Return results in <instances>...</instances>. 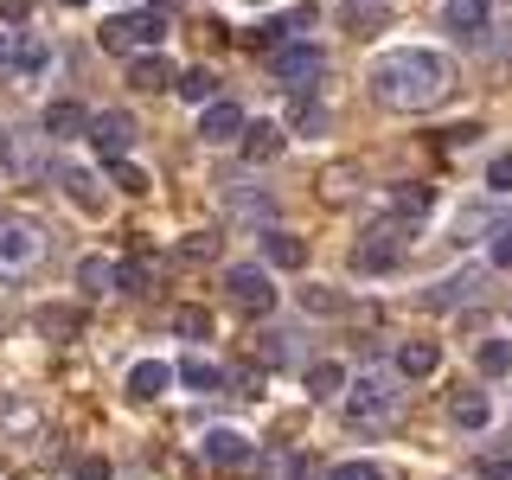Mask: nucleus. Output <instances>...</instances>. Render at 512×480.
Wrapping results in <instances>:
<instances>
[{"label":"nucleus","instance_id":"obj_1","mask_svg":"<svg viewBox=\"0 0 512 480\" xmlns=\"http://www.w3.org/2000/svg\"><path fill=\"white\" fill-rule=\"evenodd\" d=\"M365 84L384 109H429L448 96V58L429 52V45H404V52H384L365 71Z\"/></svg>","mask_w":512,"mask_h":480},{"label":"nucleus","instance_id":"obj_2","mask_svg":"<svg viewBox=\"0 0 512 480\" xmlns=\"http://www.w3.org/2000/svg\"><path fill=\"white\" fill-rule=\"evenodd\" d=\"M45 256V224L26 212H0V282H20Z\"/></svg>","mask_w":512,"mask_h":480},{"label":"nucleus","instance_id":"obj_3","mask_svg":"<svg viewBox=\"0 0 512 480\" xmlns=\"http://www.w3.org/2000/svg\"><path fill=\"white\" fill-rule=\"evenodd\" d=\"M103 52H154L160 39H167V20L148 7V13H116V20H103Z\"/></svg>","mask_w":512,"mask_h":480},{"label":"nucleus","instance_id":"obj_4","mask_svg":"<svg viewBox=\"0 0 512 480\" xmlns=\"http://www.w3.org/2000/svg\"><path fill=\"white\" fill-rule=\"evenodd\" d=\"M224 288H231V301L244 314H269V308H276V282H269V269H256V263L224 269Z\"/></svg>","mask_w":512,"mask_h":480},{"label":"nucleus","instance_id":"obj_5","mask_svg":"<svg viewBox=\"0 0 512 480\" xmlns=\"http://www.w3.org/2000/svg\"><path fill=\"white\" fill-rule=\"evenodd\" d=\"M269 71H276L288 90H301V84H314V77L327 71V52H320V45H276Z\"/></svg>","mask_w":512,"mask_h":480},{"label":"nucleus","instance_id":"obj_6","mask_svg":"<svg viewBox=\"0 0 512 480\" xmlns=\"http://www.w3.org/2000/svg\"><path fill=\"white\" fill-rule=\"evenodd\" d=\"M90 148L103 160H122L128 148H135V116H122V109H103V116H90Z\"/></svg>","mask_w":512,"mask_h":480},{"label":"nucleus","instance_id":"obj_7","mask_svg":"<svg viewBox=\"0 0 512 480\" xmlns=\"http://www.w3.org/2000/svg\"><path fill=\"white\" fill-rule=\"evenodd\" d=\"M397 256H404V231L378 224V231L352 250V269H359V276H384V269H397Z\"/></svg>","mask_w":512,"mask_h":480},{"label":"nucleus","instance_id":"obj_8","mask_svg":"<svg viewBox=\"0 0 512 480\" xmlns=\"http://www.w3.org/2000/svg\"><path fill=\"white\" fill-rule=\"evenodd\" d=\"M199 455L212 461V468H250V461H256V442L244 436V429H205Z\"/></svg>","mask_w":512,"mask_h":480},{"label":"nucleus","instance_id":"obj_9","mask_svg":"<svg viewBox=\"0 0 512 480\" xmlns=\"http://www.w3.org/2000/svg\"><path fill=\"white\" fill-rule=\"evenodd\" d=\"M391 410H397L391 378H359L352 384V423H384Z\"/></svg>","mask_w":512,"mask_h":480},{"label":"nucleus","instance_id":"obj_10","mask_svg":"<svg viewBox=\"0 0 512 480\" xmlns=\"http://www.w3.org/2000/svg\"><path fill=\"white\" fill-rule=\"evenodd\" d=\"M167 384H173V365H167V359L128 365V397H135V404H154V397H167Z\"/></svg>","mask_w":512,"mask_h":480},{"label":"nucleus","instance_id":"obj_11","mask_svg":"<svg viewBox=\"0 0 512 480\" xmlns=\"http://www.w3.org/2000/svg\"><path fill=\"white\" fill-rule=\"evenodd\" d=\"M199 135H205V141H237V135H244V109H237V103H218V96H212V103L199 109Z\"/></svg>","mask_w":512,"mask_h":480},{"label":"nucleus","instance_id":"obj_12","mask_svg":"<svg viewBox=\"0 0 512 480\" xmlns=\"http://www.w3.org/2000/svg\"><path fill=\"white\" fill-rule=\"evenodd\" d=\"M474 295H480V269H455V276H442L423 295V308H461V301H474Z\"/></svg>","mask_w":512,"mask_h":480},{"label":"nucleus","instance_id":"obj_13","mask_svg":"<svg viewBox=\"0 0 512 480\" xmlns=\"http://www.w3.org/2000/svg\"><path fill=\"white\" fill-rule=\"evenodd\" d=\"M39 128H45L52 141H77V135L90 128V109H84V103H52V109L39 116Z\"/></svg>","mask_w":512,"mask_h":480},{"label":"nucleus","instance_id":"obj_14","mask_svg":"<svg viewBox=\"0 0 512 480\" xmlns=\"http://www.w3.org/2000/svg\"><path fill=\"white\" fill-rule=\"evenodd\" d=\"M173 77H180V71H173V64L160 58V52L128 58V84H135V90H173Z\"/></svg>","mask_w":512,"mask_h":480},{"label":"nucleus","instance_id":"obj_15","mask_svg":"<svg viewBox=\"0 0 512 480\" xmlns=\"http://www.w3.org/2000/svg\"><path fill=\"white\" fill-rule=\"evenodd\" d=\"M173 378H180L186 391H199V397H212L218 384H224V372H218L212 359H199V352H192V359H180V365H173Z\"/></svg>","mask_w":512,"mask_h":480},{"label":"nucleus","instance_id":"obj_16","mask_svg":"<svg viewBox=\"0 0 512 480\" xmlns=\"http://www.w3.org/2000/svg\"><path fill=\"white\" fill-rule=\"evenodd\" d=\"M263 256L276 269H301V263H308V244H301L295 231H263Z\"/></svg>","mask_w":512,"mask_h":480},{"label":"nucleus","instance_id":"obj_17","mask_svg":"<svg viewBox=\"0 0 512 480\" xmlns=\"http://www.w3.org/2000/svg\"><path fill=\"white\" fill-rule=\"evenodd\" d=\"M436 365H442V352L429 340H404V346H397V372H404V378H429Z\"/></svg>","mask_w":512,"mask_h":480},{"label":"nucleus","instance_id":"obj_18","mask_svg":"<svg viewBox=\"0 0 512 480\" xmlns=\"http://www.w3.org/2000/svg\"><path fill=\"white\" fill-rule=\"evenodd\" d=\"M237 141H244L250 160H276L282 154V128L276 122H244V135H237Z\"/></svg>","mask_w":512,"mask_h":480},{"label":"nucleus","instance_id":"obj_19","mask_svg":"<svg viewBox=\"0 0 512 480\" xmlns=\"http://www.w3.org/2000/svg\"><path fill=\"white\" fill-rule=\"evenodd\" d=\"M340 391H346V365L314 359V365H308V397H320V404H327V397H340Z\"/></svg>","mask_w":512,"mask_h":480},{"label":"nucleus","instance_id":"obj_20","mask_svg":"<svg viewBox=\"0 0 512 480\" xmlns=\"http://www.w3.org/2000/svg\"><path fill=\"white\" fill-rule=\"evenodd\" d=\"M77 288H84V295H109V288H116V263L84 256V263H77Z\"/></svg>","mask_w":512,"mask_h":480},{"label":"nucleus","instance_id":"obj_21","mask_svg":"<svg viewBox=\"0 0 512 480\" xmlns=\"http://www.w3.org/2000/svg\"><path fill=\"white\" fill-rule=\"evenodd\" d=\"M173 90H180L186 103H199V109H205V103L218 96V77H212V71L199 64V71H180V77H173Z\"/></svg>","mask_w":512,"mask_h":480},{"label":"nucleus","instance_id":"obj_22","mask_svg":"<svg viewBox=\"0 0 512 480\" xmlns=\"http://www.w3.org/2000/svg\"><path fill=\"white\" fill-rule=\"evenodd\" d=\"M32 320H39V333H52V340H71V333L84 327V314H77V308H39Z\"/></svg>","mask_w":512,"mask_h":480},{"label":"nucleus","instance_id":"obj_23","mask_svg":"<svg viewBox=\"0 0 512 480\" xmlns=\"http://www.w3.org/2000/svg\"><path fill=\"white\" fill-rule=\"evenodd\" d=\"M448 26H455V32H468V39H474V32L487 26V0H448Z\"/></svg>","mask_w":512,"mask_h":480},{"label":"nucleus","instance_id":"obj_24","mask_svg":"<svg viewBox=\"0 0 512 480\" xmlns=\"http://www.w3.org/2000/svg\"><path fill=\"white\" fill-rule=\"evenodd\" d=\"M116 288H122V295H148V288H154V269L141 263V256H128V263H116Z\"/></svg>","mask_w":512,"mask_h":480},{"label":"nucleus","instance_id":"obj_25","mask_svg":"<svg viewBox=\"0 0 512 480\" xmlns=\"http://www.w3.org/2000/svg\"><path fill=\"white\" fill-rule=\"evenodd\" d=\"M474 365L487 378H500V372H512V340H480V352H474Z\"/></svg>","mask_w":512,"mask_h":480},{"label":"nucleus","instance_id":"obj_26","mask_svg":"<svg viewBox=\"0 0 512 480\" xmlns=\"http://www.w3.org/2000/svg\"><path fill=\"white\" fill-rule=\"evenodd\" d=\"M455 423H461V429H487V423H493L487 397H480V391H461V397H455Z\"/></svg>","mask_w":512,"mask_h":480},{"label":"nucleus","instance_id":"obj_27","mask_svg":"<svg viewBox=\"0 0 512 480\" xmlns=\"http://www.w3.org/2000/svg\"><path fill=\"white\" fill-rule=\"evenodd\" d=\"M13 64H20V71L26 77H39L45 71V64H52V45H45V39H20V52H7Z\"/></svg>","mask_w":512,"mask_h":480},{"label":"nucleus","instance_id":"obj_28","mask_svg":"<svg viewBox=\"0 0 512 480\" xmlns=\"http://www.w3.org/2000/svg\"><path fill=\"white\" fill-rule=\"evenodd\" d=\"M64 192H71V199L84 205V212H103V192H96L90 173H64Z\"/></svg>","mask_w":512,"mask_h":480},{"label":"nucleus","instance_id":"obj_29","mask_svg":"<svg viewBox=\"0 0 512 480\" xmlns=\"http://www.w3.org/2000/svg\"><path fill=\"white\" fill-rule=\"evenodd\" d=\"M173 327H180V340H212V314H205V308H180Z\"/></svg>","mask_w":512,"mask_h":480},{"label":"nucleus","instance_id":"obj_30","mask_svg":"<svg viewBox=\"0 0 512 480\" xmlns=\"http://www.w3.org/2000/svg\"><path fill=\"white\" fill-rule=\"evenodd\" d=\"M301 308H308V314H340L346 301L333 295V288H320V282H308V288H301Z\"/></svg>","mask_w":512,"mask_h":480},{"label":"nucleus","instance_id":"obj_31","mask_svg":"<svg viewBox=\"0 0 512 480\" xmlns=\"http://www.w3.org/2000/svg\"><path fill=\"white\" fill-rule=\"evenodd\" d=\"M109 173H116V186H122V192H135V199L148 192V173H141V167H135L128 154H122V160H109Z\"/></svg>","mask_w":512,"mask_h":480},{"label":"nucleus","instance_id":"obj_32","mask_svg":"<svg viewBox=\"0 0 512 480\" xmlns=\"http://www.w3.org/2000/svg\"><path fill=\"white\" fill-rule=\"evenodd\" d=\"M180 256H186V263H212V256H218V237L212 231H192L186 244H180Z\"/></svg>","mask_w":512,"mask_h":480},{"label":"nucleus","instance_id":"obj_33","mask_svg":"<svg viewBox=\"0 0 512 480\" xmlns=\"http://www.w3.org/2000/svg\"><path fill=\"white\" fill-rule=\"evenodd\" d=\"M391 205H397L404 218H423V212H429V186H404V192H397Z\"/></svg>","mask_w":512,"mask_h":480},{"label":"nucleus","instance_id":"obj_34","mask_svg":"<svg viewBox=\"0 0 512 480\" xmlns=\"http://www.w3.org/2000/svg\"><path fill=\"white\" fill-rule=\"evenodd\" d=\"M327 480H384V474L372 468V461H340V468H333Z\"/></svg>","mask_w":512,"mask_h":480},{"label":"nucleus","instance_id":"obj_35","mask_svg":"<svg viewBox=\"0 0 512 480\" xmlns=\"http://www.w3.org/2000/svg\"><path fill=\"white\" fill-rule=\"evenodd\" d=\"M295 128H327V109H320V103H308V96H301V103H295Z\"/></svg>","mask_w":512,"mask_h":480},{"label":"nucleus","instance_id":"obj_36","mask_svg":"<svg viewBox=\"0 0 512 480\" xmlns=\"http://www.w3.org/2000/svg\"><path fill=\"white\" fill-rule=\"evenodd\" d=\"M487 186H493V192H512V154H500V160L487 167Z\"/></svg>","mask_w":512,"mask_h":480},{"label":"nucleus","instance_id":"obj_37","mask_svg":"<svg viewBox=\"0 0 512 480\" xmlns=\"http://www.w3.org/2000/svg\"><path fill=\"white\" fill-rule=\"evenodd\" d=\"M493 263L512 269V224H500V231H493Z\"/></svg>","mask_w":512,"mask_h":480},{"label":"nucleus","instance_id":"obj_38","mask_svg":"<svg viewBox=\"0 0 512 480\" xmlns=\"http://www.w3.org/2000/svg\"><path fill=\"white\" fill-rule=\"evenodd\" d=\"M480 474H487V480H512V455H487V461H480Z\"/></svg>","mask_w":512,"mask_h":480},{"label":"nucleus","instance_id":"obj_39","mask_svg":"<svg viewBox=\"0 0 512 480\" xmlns=\"http://www.w3.org/2000/svg\"><path fill=\"white\" fill-rule=\"evenodd\" d=\"M0 20H13V26L32 20V0H0Z\"/></svg>","mask_w":512,"mask_h":480},{"label":"nucleus","instance_id":"obj_40","mask_svg":"<svg viewBox=\"0 0 512 480\" xmlns=\"http://www.w3.org/2000/svg\"><path fill=\"white\" fill-rule=\"evenodd\" d=\"M474 141H480V128H474V122H461V128H448V148H474Z\"/></svg>","mask_w":512,"mask_h":480},{"label":"nucleus","instance_id":"obj_41","mask_svg":"<svg viewBox=\"0 0 512 480\" xmlns=\"http://www.w3.org/2000/svg\"><path fill=\"white\" fill-rule=\"evenodd\" d=\"M77 480H109V461H96V455L77 461Z\"/></svg>","mask_w":512,"mask_h":480},{"label":"nucleus","instance_id":"obj_42","mask_svg":"<svg viewBox=\"0 0 512 480\" xmlns=\"http://www.w3.org/2000/svg\"><path fill=\"white\" fill-rule=\"evenodd\" d=\"M0 160H7V128H0Z\"/></svg>","mask_w":512,"mask_h":480},{"label":"nucleus","instance_id":"obj_43","mask_svg":"<svg viewBox=\"0 0 512 480\" xmlns=\"http://www.w3.org/2000/svg\"><path fill=\"white\" fill-rule=\"evenodd\" d=\"M0 64H7V32H0Z\"/></svg>","mask_w":512,"mask_h":480},{"label":"nucleus","instance_id":"obj_44","mask_svg":"<svg viewBox=\"0 0 512 480\" xmlns=\"http://www.w3.org/2000/svg\"><path fill=\"white\" fill-rule=\"evenodd\" d=\"M64 7H84V0H64Z\"/></svg>","mask_w":512,"mask_h":480}]
</instances>
